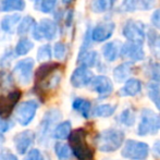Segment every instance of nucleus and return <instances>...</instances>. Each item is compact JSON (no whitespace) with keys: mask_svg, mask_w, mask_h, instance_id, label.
Returning a JSON list of instances; mask_svg holds the SVG:
<instances>
[{"mask_svg":"<svg viewBox=\"0 0 160 160\" xmlns=\"http://www.w3.org/2000/svg\"><path fill=\"white\" fill-rule=\"evenodd\" d=\"M86 131L84 128H76L69 135V146L72 154L78 160H92L94 150L86 141Z\"/></svg>","mask_w":160,"mask_h":160,"instance_id":"obj_1","label":"nucleus"},{"mask_svg":"<svg viewBox=\"0 0 160 160\" xmlns=\"http://www.w3.org/2000/svg\"><path fill=\"white\" fill-rule=\"evenodd\" d=\"M124 133L118 128H108L98 134L96 138L97 147L102 152L118 150L124 143Z\"/></svg>","mask_w":160,"mask_h":160,"instance_id":"obj_2","label":"nucleus"},{"mask_svg":"<svg viewBox=\"0 0 160 160\" xmlns=\"http://www.w3.org/2000/svg\"><path fill=\"white\" fill-rule=\"evenodd\" d=\"M160 130V116L150 109H143L141 113V121L137 127V134L139 136L156 134Z\"/></svg>","mask_w":160,"mask_h":160,"instance_id":"obj_3","label":"nucleus"},{"mask_svg":"<svg viewBox=\"0 0 160 160\" xmlns=\"http://www.w3.org/2000/svg\"><path fill=\"white\" fill-rule=\"evenodd\" d=\"M122 35L128 42L143 46L146 40V28L141 21L128 20L122 28Z\"/></svg>","mask_w":160,"mask_h":160,"instance_id":"obj_4","label":"nucleus"},{"mask_svg":"<svg viewBox=\"0 0 160 160\" xmlns=\"http://www.w3.org/2000/svg\"><path fill=\"white\" fill-rule=\"evenodd\" d=\"M121 154L124 158L130 160H145L149 155V146L144 142L128 139Z\"/></svg>","mask_w":160,"mask_h":160,"instance_id":"obj_5","label":"nucleus"},{"mask_svg":"<svg viewBox=\"0 0 160 160\" xmlns=\"http://www.w3.org/2000/svg\"><path fill=\"white\" fill-rule=\"evenodd\" d=\"M38 110V102L36 100H26L15 107V120L22 127H28L34 120Z\"/></svg>","mask_w":160,"mask_h":160,"instance_id":"obj_6","label":"nucleus"},{"mask_svg":"<svg viewBox=\"0 0 160 160\" xmlns=\"http://www.w3.org/2000/svg\"><path fill=\"white\" fill-rule=\"evenodd\" d=\"M61 118V112L57 108L49 109L42 117V120L39 124V130H38V139L39 143H44V141L47 139L49 132L51 131L53 124L60 120Z\"/></svg>","mask_w":160,"mask_h":160,"instance_id":"obj_7","label":"nucleus"},{"mask_svg":"<svg viewBox=\"0 0 160 160\" xmlns=\"http://www.w3.org/2000/svg\"><path fill=\"white\" fill-rule=\"evenodd\" d=\"M58 33V26L52 20L44 19L40 21L38 25H35L33 28V37L36 40H52L56 38Z\"/></svg>","mask_w":160,"mask_h":160,"instance_id":"obj_8","label":"nucleus"},{"mask_svg":"<svg viewBox=\"0 0 160 160\" xmlns=\"http://www.w3.org/2000/svg\"><path fill=\"white\" fill-rule=\"evenodd\" d=\"M34 60L32 58H26V59L20 60L15 64L13 69V74L17 78L18 82L21 83L22 85L30 84L33 75V69H34Z\"/></svg>","mask_w":160,"mask_h":160,"instance_id":"obj_9","label":"nucleus"},{"mask_svg":"<svg viewBox=\"0 0 160 160\" xmlns=\"http://www.w3.org/2000/svg\"><path fill=\"white\" fill-rule=\"evenodd\" d=\"M22 93L19 89H13L7 95L0 96V118L7 119L18 106Z\"/></svg>","mask_w":160,"mask_h":160,"instance_id":"obj_10","label":"nucleus"},{"mask_svg":"<svg viewBox=\"0 0 160 160\" xmlns=\"http://www.w3.org/2000/svg\"><path fill=\"white\" fill-rule=\"evenodd\" d=\"M120 57L128 60V62H138L145 59V51L143 46L134 42H127L122 44L120 50Z\"/></svg>","mask_w":160,"mask_h":160,"instance_id":"obj_11","label":"nucleus"},{"mask_svg":"<svg viewBox=\"0 0 160 160\" xmlns=\"http://www.w3.org/2000/svg\"><path fill=\"white\" fill-rule=\"evenodd\" d=\"M36 138V135L33 131L28 130L23 131L21 133H18L13 138L14 142V147L19 155H25L34 144Z\"/></svg>","mask_w":160,"mask_h":160,"instance_id":"obj_12","label":"nucleus"},{"mask_svg":"<svg viewBox=\"0 0 160 160\" xmlns=\"http://www.w3.org/2000/svg\"><path fill=\"white\" fill-rule=\"evenodd\" d=\"M114 28H116V25H114L113 22H105V23L97 24L95 28L91 30L92 42H107L113 35Z\"/></svg>","mask_w":160,"mask_h":160,"instance_id":"obj_13","label":"nucleus"},{"mask_svg":"<svg viewBox=\"0 0 160 160\" xmlns=\"http://www.w3.org/2000/svg\"><path fill=\"white\" fill-rule=\"evenodd\" d=\"M93 78L94 74L91 70L84 67H78L73 71L71 78H70V82H71L72 86L75 88H82V87L91 84Z\"/></svg>","mask_w":160,"mask_h":160,"instance_id":"obj_14","label":"nucleus"},{"mask_svg":"<svg viewBox=\"0 0 160 160\" xmlns=\"http://www.w3.org/2000/svg\"><path fill=\"white\" fill-rule=\"evenodd\" d=\"M89 85H91L92 91H94L101 97L110 95L113 91V84H112L111 80L106 75L94 76Z\"/></svg>","mask_w":160,"mask_h":160,"instance_id":"obj_15","label":"nucleus"},{"mask_svg":"<svg viewBox=\"0 0 160 160\" xmlns=\"http://www.w3.org/2000/svg\"><path fill=\"white\" fill-rule=\"evenodd\" d=\"M60 64L56 63V62H46V63L42 64L35 72V84L36 86L39 85L46 80L48 76H50L55 71L59 70Z\"/></svg>","mask_w":160,"mask_h":160,"instance_id":"obj_16","label":"nucleus"},{"mask_svg":"<svg viewBox=\"0 0 160 160\" xmlns=\"http://www.w3.org/2000/svg\"><path fill=\"white\" fill-rule=\"evenodd\" d=\"M121 44L119 40H113V42H108L103 45L102 47V56L106 61L113 62L120 57V50H121Z\"/></svg>","mask_w":160,"mask_h":160,"instance_id":"obj_17","label":"nucleus"},{"mask_svg":"<svg viewBox=\"0 0 160 160\" xmlns=\"http://www.w3.org/2000/svg\"><path fill=\"white\" fill-rule=\"evenodd\" d=\"M98 53L95 50L91 49H81L78 57V63L80 67L84 68H93L98 63Z\"/></svg>","mask_w":160,"mask_h":160,"instance_id":"obj_18","label":"nucleus"},{"mask_svg":"<svg viewBox=\"0 0 160 160\" xmlns=\"http://www.w3.org/2000/svg\"><path fill=\"white\" fill-rule=\"evenodd\" d=\"M132 73H133V63L132 62L125 61L114 68L113 78L116 80V82L122 83L128 81Z\"/></svg>","mask_w":160,"mask_h":160,"instance_id":"obj_19","label":"nucleus"},{"mask_svg":"<svg viewBox=\"0 0 160 160\" xmlns=\"http://www.w3.org/2000/svg\"><path fill=\"white\" fill-rule=\"evenodd\" d=\"M142 91V82L138 78H128L125 81L123 87L119 92L120 96H136Z\"/></svg>","mask_w":160,"mask_h":160,"instance_id":"obj_20","label":"nucleus"},{"mask_svg":"<svg viewBox=\"0 0 160 160\" xmlns=\"http://www.w3.org/2000/svg\"><path fill=\"white\" fill-rule=\"evenodd\" d=\"M146 39L148 40L150 52L156 59L160 60V34L154 30H148L146 33Z\"/></svg>","mask_w":160,"mask_h":160,"instance_id":"obj_21","label":"nucleus"},{"mask_svg":"<svg viewBox=\"0 0 160 160\" xmlns=\"http://www.w3.org/2000/svg\"><path fill=\"white\" fill-rule=\"evenodd\" d=\"M72 107L75 111H78L83 118H89L92 113V103L89 100L84 98H76L73 100Z\"/></svg>","mask_w":160,"mask_h":160,"instance_id":"obj_22","label":"nucleus"},{"mask_svg":"<svg viewBox=\"0 0 160 160\" xmlns=\"http://www.w3.org/2000/svg\"><path fill=\"white\" fill-rule=\"evenodd\" d=\"M72 132V123L70 121H63V122L59 123L57 127L55 128V130L52 131L51 136L56 139H60L63 141L69 137L70 133Z\"/></svg>","mask_w":160,"mask_h":160,"instance_id":"obj_23","label":"nucleus"},{"mask_svg":"<svg viewBox=\"0 0 160 160\" xmlns=\"http://www.w3.org/2000/svg\"><path fill=\"white\" fill-rule=\"evenodd\" d=\"M21 21V17L19 14H12V15H7L1 20L0 26L6 33H13L14 28Z\"/></svg>","mask_w":160,"mask_h":160,"instance_id":"obj_24","label":"nucleus"},{"mask_svg":"<svg viewBox=\"0 0 160 160\" xmlns=\"http://www.w3.org/2000/svg\"><path fill=\"white\" fill-rule=\"evenodd\" d=\"M25 9L24 0H3L0 4V11L10 12V11H23Z\"/></svg>","mask_w":160,"mask_h":160,"instance_id":"obj_25","label":"nucleus"},{"mask_svg":"<svg viewBox=\"0 0 160 160\" xmlns=\"http://www.w3.org/2000/svg\"><path fill=\"white\" fill-rule=\"evenodd\" d=\"M116 2L117 0H93L91 8L96 13H103L111 10Z\"/></svg>","mask_w":160,"mask_h":160,"instance_id":"obj_26","label":"nucleus"},{"mask_svg":"<svg viewBox=\"0 0 160 160\" xmlns=\"http://www.w3.org/2000/svg\"><path fill=\"white\" fill-rule=\"evenodd\" d=\"M116 109H117L116 106L110 105V103L99 105L94 108L93 114L96 117H100V118H108V117H111L116 112Z\"/></svg>","mask_w":160,"mask_h":160,"instance_id":"obj_27","label":"nucleus"},{"mask_svg":"<svg viewBox=\"0 0 160 160\" xmlns=\"http://www.w3.org/2000/svg\"><path fill=\"white\" fill-rule=\"evenodd\" d=\"M53 149H55L56 156L58 157L59 160H68L71 157L72 152H71V149H70V146L67 145L65 143L57 142V143L55 144Z\"/></svg>","mask_w":160,"mask_h":160,"instance_id":"obj_28","label":"nucleus"},{"mask_svg":"<svg viewBox=\"0 0 160 160\" xmlns=\"http://www.w3.org/2000/svg\"><path fill=\"white\" fill-rule=\"evenodd\" d=\"M35 25H36L35 20H34L32 17L28 15V17H25L24 19H22L21 22L19 23V26H18V34H19V35H25V34H28L31 30H33Z\"/></svg>","mask_w":160,"mask_h":160,"instance_id":"obj_29","label":"nucleus"},{"mask_svg":"<svg viewBox=\"0 0 160 160\" xmlns=\"http://www.w3.org/2000/svg\"><path fill=\"white\" fill-rule=\"evenodd\" d=\"M135 119H136L135 112L133 111V109L128 108V109H124L121 112V114L118 118V121L121 124L125 125V127H132L135 123Z\"/></svg>","mask_w":160,"mask_h":160,"instance_id":"obj_30","label":"nucleus"},{"mask_svg":"<svg viewBox=\"0 0 160 160\" xmlns=\"http://www.w3.org/2000/svg\"><path fill=\"white\" fill-rule=\"evenodd\" d=\"M34 44L28 38H22L18 42L17 46H15V53L18 56H24L28 52H30L33 49Z\"/></svg>","mask_w":160,"mask_h":160,"instance_id":"obj_31","label":"nucleus"},{"mask_svg":"<svg viewBox=\"0 0 160 160\" xmlns=\"http://www.w3.org/2000/svg\"><path fill=\"white\" fill-rule=\"evenodd\" d=\"M51 56H52V51H51L50 45H42V47H39L37 51V60L40 62L48 61L51 59Z\"/></svg>","mask_w":160,"mask_h":160,"instance_id":"obj_32","label":"nucleus"},{"mask_svg":"<svg viewBox=\"0 0 160 160\" xmlns=\"http://www.w3.org/2000/svg\"><path fill=\"white\" fill-rule=\"evenodd\" d=\"M36 3H37V6L35 8H37L38 10L44 13H49L55 9L56 4H57V0H39Z\"/></svg>","mask_w":160,"mask_h":160,"instance_id":"obj_33","label":"nucleus"},{"mask_svg":"<svg viewBox=\"0 0 160 160\" xmlns=\"http://www.w3.org/2000/svg\"><path fill=\"white\" fill-rule=\"evenodd\" d=\"M148 73L152 82L160 84V62H152L148 67Z\"/></svg>","mask_w":160,"mask_h":160,"instance_id":"obj_34","label":"nucleus"},{"mask_svg":"<svg viewBox=\"0 0 160 160\" xmlns=\"http://www.w3.org/2000/svg\"><path fill=\"white\" fill-rule=\"evenodd\" d=\"M68 52V48L63 42H57L53 47V56H55L56 59L62 60L65 58Z\"/></svg>","mask_w":160,"mask_h":160,"instance_id":"obj_35","label":"nucleus"},{"mask_svg":"<svg viewBox=\"0 0 160 160\" xmlns=\"http://www.w3.org/2000/svg\"><path fill=\"white\" fill-rule=\"evenodd\" d=\"M137 9V0H122L121 10L125 12H133Z\"/></svg>","mask_w":160,"mask_h":160,"instance_id":"obj_36","label":"nucleus"},{"mask_svg":"<svg viewBox=\"0 0 160 160\" xmlns=\"http://www.w3.org/2000/svg\"><path fill=\"white\" fill-rule=\"evenodd\" d=\"M24 160H45V159L42 154L40 152V150L34 148V149H31L26 152V156Z\"/></svg>","mask_w":160,"mask_h":160,"instance_id":"obj_37","label":"nucleus"},{"mask_svg":"<svg viewBox=\"0 0 160 160\" xmlns=\"http://www.w3.org/2000/svg\"><path fill=\"white\" fill-rule=\"evenodd\" d=\"M157 3V0H137V7L142 10H150Z\"/></svg>","mask_w":160,"mask_h":160,"instance_id":"obj_38","label":"nucleus"},{"mask_svg":"<svg viewBox=\"0 0 160 160\" xmlns=\"http://www.w3.org/2000/svg\"><path fill=\"white\" fill-rule=\"evenodd\" d=\"M150 22H152V25L155 28L160 31V8L154 11V13L150 17Z\"/></svg>","mask_w":160,"mask_h":160,"instance_id":"obj_39","label":"nucleus"},{"mask_svg":"<svg viewBox=\"0 0 160 160\" xmlns=\"http://www.w3.org/2000/svg\"><path fill=\"white\" fill-rule=\"evenodd\" d=\"M13 128V123L8 119L0 118V133H6Z\"/></svg>","mask_w":160,"mask_h":160,"instance_id":"obj_40","label":"nucleus"},{"mask_svg":"<svg viewBox=\"0 0 160 160\" xmlns=\"http://www.w3.org/2000/svg\"><path fill=\"white\" fill-rule=\"evenodd\" d=\"M0 160H18V157L11 152L4 149L0 152Z\"/></svg>","mask_w":160,"mask_h":160,"instance_id":"obj_41","label":"nucleus"},{"mask_svg":"<svg viewBox=\"0 0 160 160\" xmlns=\"http://www.w3.org/2000/svg\"><path fill=\"white\" fill-rule=\"evenodd\" d=\"M152 152L155 154V156L160 158V139L154 144V146H152Z\"/></svg>","mask_w":160,"mask_h":160,"instance_id":"obj_42","label":"nucleus"},{"mask_svg":"<svg viewBox=\"0 0 160 160\" xmlns=\"http://www.w3.org/2000/svg\"><path fill=\"white\" fill-rule=\"evenodd\" d=\"M152 101L155 103V105H156V107L160 110V94H158V95L155 97L154 99H152Z\"/></svg>","mask_w":160,"mask_h":160,"instance_id":"obj_43","label":"nucleus"},{"mask_svg":"<svg viewBox=\"0 0 160 160\" xmlns=\"http://www.w3.org/2000/svg\"><path fill=\"white\" fill-rule=\"evenodd\" d=\"M4 142H6V138H4L3 134H2V133H0V147H1V146L3 145Z\"/></svg>","mask_w":160,"mask_h":160,"instance_id":"obj_44","label":"nucleus"},{"mask_svg":"<svg viewBox=\"0 0 160 160\" xmlns=\"http://www.w3.org/2000/svg\"><path fill=\"white\" fill-rule=\"evenodd\" d=\"M74 0H62V3L63 4H70V3H72Z\"/></svg>","mask_w":160,"mask_h":160,"instance_id":"obj_45","label":"nucleus"},{"mask_svg":"<svg viewBox=\"0 0 160 160\" xmlns=\"http://www.w3.org/2000/svg\"><path fill=\"white\" fill-rule=\"evenodd\" d=\"M31 1H36V2H37V1H39V0H31Z\"/></svg>","mask_w":160,"mask_h":160,"instance_id":"obj_46","label":"nucleus"}]
</instances>
